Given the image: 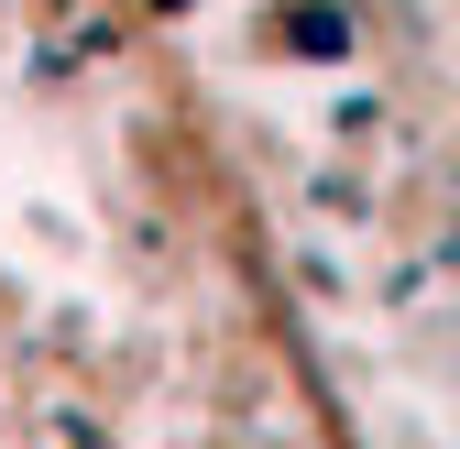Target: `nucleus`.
Returning a JSON list of instances; mask_svg holds the SVG:
<instances>
[]
</instances>
